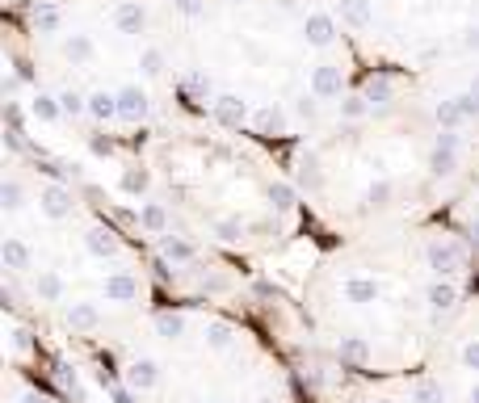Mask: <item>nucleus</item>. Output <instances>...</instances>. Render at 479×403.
I'll use <instances>...</instances> for the list:
<instances>
[]
</instances>
